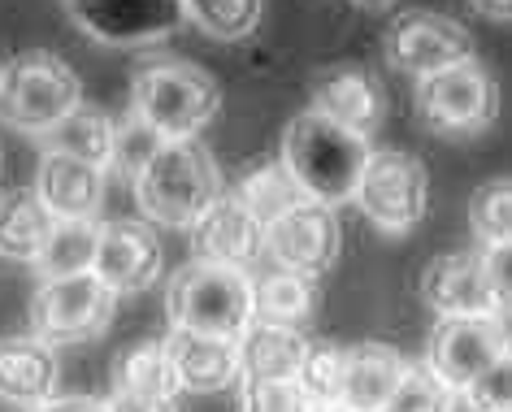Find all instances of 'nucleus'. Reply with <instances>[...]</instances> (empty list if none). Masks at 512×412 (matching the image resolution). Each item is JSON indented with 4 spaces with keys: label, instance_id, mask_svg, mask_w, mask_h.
<instances>
[{
    "label": "nucleus",
    "instance_id": "nucleus-1",
    "mask_svg": "<svg viewBox=\"0 0 512 412\" xmlns=\"http://www.w3.org/2000/svg\"><path fill=\"white\" fill-rule=\"evenodd\" d=\"M131 191L139 217L170 230H191L226 196L213 152L200 139H165L161 152L148 161V170L131 183Z\"/></svg>",
    "mask_w": 512,
    "mask_h": 412
},
{
    "label": "nucleus",
    "instance_id": "nucleus-2",
    "mask_svg": "<svg viewBox=\"0 0 512 412\" xmlns=\"http://www.w3.org/2000/svg\"><path fill=\"white\" fill-rule=\"evenodd\" d=\"M369 161V139L330 122L326 113L304 109L283 131V165L304 191V200L317 204H348L361 183V170Z\"/></svg>",
    "mask_w": 512,
    "mask_h": 412
},
{
    "label": "nucleus",
    "instance_id": "nucleus-3",
    "mask_svg": "<svg viewBox=\"0 0 512 412\" xmlns=\"http://www.w3.org/2000/svg\"><path fill=\"white\" fill-rule=\"evenodd\" d=\"M222 87L196 61H148L131 79V113L165 139H196L217 118Z\"/></svg>",
    "mask_w": 512,
    "mask_h": 412
},
{
    "label": "nucleus",
    "instance_id": "nucleus-4",
    "mask_svg": "<svg viewBox=\"0 0 512 412\" xmlns=\"http://www.w3.org/2000/svg\"><path fill=\"white\" fill-rule=\"evenodd\" d=\"M83 105V83L48 48H31L0 66V122L22 135H48Z\"/></svg>",
    "mask_w": 512,
    "mask_h": 412
},
{
    "label": "nucleus",
    "instance_id": "nucleus-5",
    "mask_svg": "<svg viewBox=\"0 0 512 412\" xmlns=\"http://www.w3.org/2000/svg\"><path fill=\"white\" fill-rule=\"evenodd\" d=\"M165 313L178 330H200L217 339H239L252 326V278H243L235 265L217 261H191L178 269L165 287Z\"/></svg>",
    "mask_w": 512,
    "mask_h": 412
},
{
    "label": "nucleus",
    "instance_id": "nucleus-6",
    "mask_svg": "<svg viewBox=\"0 0 512 412\" xmlns=\"http://www.w3.org/2000/svg\"><path fill=\"white\" fill-rule=\"evenodd\" d=\"M413 113L439 139H478L499 118V83L486 61L465 57L447 70L421 74L413 92Z\"/></svg>",
    "mask_w": 512,
    "mask_h": 412
},
{
    "label": "nucleus",
    "instance_id": "nucleus-7",
    "mask_svg": "<svg viewBox=\"0 0 512 412\" xmlns=\"http://www.w3.org/2000/svg\"><path fill=\"white\" fill-rule=\"evenodd\" d=\"M352 204L382 235H408V230H417L430 204L426 161L400 148H369V161L361 170Z\"/></svg>",
    "mask_w": 512,
    "mask_h": 412
},
{
    "label": "nucleus",
    "instance_id": "nucleus-8",
    "mask_svg": "<svg viewBox=\"0 0 512 412\" xmlns=\"http://www.w3.org/2000/svg\"><path fill=\"white\" fill-rule=\"evenodd\" d=\"M113 313H118V291H109L92 269L70 278H48L31 300V334H40L53 347L87 343L113 326Z\"/></svg>",
    "mask_w": 512,
    "mask_h": 412
},
{
    "label": "nucleus",
    "instance_id": "nucleus-9",
    "mask_svg": "<svg viewBox=\"0 0 512 412\" xmlns=\"http://www.w3.org/2000/svg\"><path fill=\"white\" fill-rule=\"evenodd\" d=\"M465 57H478L473 53V35L456 18L434 14V9H408V14H400L382 31V61H387V70L413 74V79L447 70Z\"/></svg>",
    "mask_w": 512,
    "mask_h": 412
},
{
    "label": "nucleus",
    "instance_id": "nucleus-10",
    "mask_svg": "<svg viewBox=\"0 0 512 412\" xmlns=\"http://www.w3.org/2000/svg\"><path fill=\"white\" fill-rule=\"evenodd\" d=\"M66 9L83 35L113 48L157 44L187 22L183 0H66Z\"/></svg>",
    "mask_w": 512,
    "mask_h": 412
},
{
    "label": "nucleus",
    "instance_id": "nucleus-11",
    "mask_svg": "<svg viewBox=\"0 0 512 412\" xmlns=\"http://www.w3.org/2000/svg\"><path fill=\"white\" fill-rule=\"evenodd\" d=\"M165 252L157 239V226L144 217H113L100 222L96 235V256H92V274L118 295H135L152 287L161 278Z\"/></svg>",
    "mask_w": 512,
    "mask_h": 412
},
{
    "label": "nucleus",
    "instance_id": "nucleus-12",
    "mask_svg": "<svg viewBox=\"0 0 512 412\" xmlns=\"http://www.w3.org/2000/svg\"><path fill=\"white\" fill-rule=\"evenodd\" d=\"M504 347H508L504 317H443L430 334L426 369L447 391H465Z\"/></svg>",
    "mask_w": 512,
    "mask_h": 412
},
{
    "label": "nucleus",
    "instance_id": "nucleus-13",
    "mask_svg": "<svg viewBox=\"0 0 512 412\" xmlns=\"http://www.w3.org/2000/svg\"><path fill=\"white\" fill-rule=\"evenodd\" d=\"M309 109L369 139L387 122V87L361 61H335L309 79Z\"/></svg>",
    "mask_w": 512,
    "mask_h": 412
},
{
    "label": "nucleus",
    "instance_id": "nucleus-14",
    "mask_svg": "<svg viewBox=\"0 0 512 412\" xmlns=\"http://www.w3.org/2000/svg\"><path fill=\"white\" fill-rule=\"evenodd\" d=\"M343 248V230L330 204L300 200L296 209H287L278 222L265 226V252L274 256V265L300 269V274H326L339 261Z\"/></svg>",
    "mask_w": 512,
    "mask_h": 412
},
{
    "label": "nucleus",
    "instance_id": "nucleus-15",
    "mask_svg": "<svg viewBox=\"0 0 512 412\" xmlns=\"http://www.w3.org/2000/svg\"><path fill=\"white\" fill-rule=\"evenodd\" d=\"M109 174L105 165L66 157V152H44L40 174H35V196L44 200V209L66 222V217H96L105 204Z\"/></svg>",
    "mask_w": 512,
    "mask_h": 412
},
{
    "label": "nucleus",
    "instance_id": "nucleus-16",
    "mask_svg": "<svg viewBox=\"0 0 512 412\" xmlns=\"http://www.w3.org/2000/svg\"><path fill=\"white\" fill-rule=\"evenodd\" d=\"M421 300L439 317H499L482 278V252H447L421 274Z\"/></svg>",
    "mask_w": 512,
    "mask_h": 412
},
{
    "label": "nucleus",
    "instance_id": "nucleus-17",
    "mask_svg": "<svg viewBox=\"0 0 512 412\" xmlns=\"http://www.w3.org/2000/svg\"><path fill=\"white\" fill-rule=\"evenodd\" d=\"M265 252V226L248 209H239L230 196H222L209 213L191 226V256L217 265H252Z\"/></svg>",
    "mask_w": 512,
    "mask_h": 412
},
{
    "label": "nucleus",
    "instance_id": "nucleus-18",
    "mask_svg": "<svg viewBox=\"0 0 512 412\" xmlns=\"http://www.w3.org/2000/svg\"><path fill=\"white\" fill-rule=\"evenodd\" d=\"M408 360L387 343H356L343 347V369H339V395L335 404L343 412H378L382 399L395 391L404 378Z\"/></svg>",
    "mask_w": 512,
    "mask_h": 412
},
{
    "label": "nucleus",
    "instance_id": "nucleus-19",
    "mask_svg": "<svg viewBox=\"0 0 512 412\" xmlns=\"http://www.w3.org/2000/svg\"><path fill=\"white\" fill-rule=\"evenodd\" d=\"M165 352L174 360L183 391H226L230 382H239V339H217V334L170 326Z\"/></svg>",
    "mask_w": 512,
    "mask_h": 412
},
{
    "label": "nucleus",
    "instance_id": "nucleus-20",
    "mask_svg": "<svg viewBox=\"0 0 512 412\" xmlns=\"http://www.w3.org/2000/svg\"><path fill=\"white\" fill-rule=\"evenodd\" d=\"M57 391V352L40 334L0 339V399L18 408H35Z\"/></svg>",
    "mask_w": 512,
    "mask_h": 412
},
{
    "label": "nucleus",
    "instance_id": "nucleus-21",
    "mask_svg": "<svg viewBox=\"0 0 512 412\" xmlns=\"http://www.w3.org/2000/svg\"><path fill=\"white\" fill-rule=\"evenodd\" d=\"M309 352V339L296 326L256 321L239 334V378H296Z\"/></svg>",
    "mask_w": 512,
    "mask_h": 412
},
{
    "label": "nucleus",
    "instance_id": "nucleus-22",
    "mask_svg": "<svg viewBox=\"0 0 512 412\" xmlns=\"http://www.w3.org/2000/svg\"><path fill=\"white\" fill-rule=\"evenodd\" d=\"M109 391H139V395H183V382L174 373V360L165 352V339H139L126 343L113 356L109 369Z\"/></svg>",
    "mask_w": 512,
    "mask_h": 412
},
{
    "label": "nucleus",
    "instance_id": "nucleus-23",
    "mask_svg": "<svg viewBox=\"0 0 512 412\" xmlns=\"http://www.w3.org/2000/svg\"><path fill=\"white\" fill-rule=\"evenodd\" d=\"M230 200H235L239 209H248L261 226H270L287 209H296V204L304 200V191L296 187V178H291L283 157H270V161L248 165V170L239 174V183H235V191H230Z\"/></svg>",
    "mask_w": 512,
    "mask_h": 412
},
{
    "label": "nucleus",
    "instance_id": "nucleus-24",
    "mask_svg": "<svg viewBox=\"0 0 512 412\" xmlns=\"http://www.w3.org/2000/svg\"><path fill=\"white\" fill-rule=\"evenodd\" d=\"M57 217L44 209V200L35 196V187H18L0 196V256L9 261H35L53 230Z\"/></svg>",
    "mask_w": 512,
    "mask_h": 412
},
{
    "label": "nucleus",
    "instance_id": "nucleus-25",
    "mask_svg": "<svg viewBox=\"0 0 512 412\" xmlns=\"http://www.w3.org/2000/svg\"><path fill=\"white\" fill-rule=\"evenodd\" d=\"M313 304H317L313 278L300 274V269L274 265L265 278L252 282V313H256V321H274V326H300V321L313 313Z\"/></svg>",
    "mask_w": 512,
    "mask_h": 412
},
{
    "label": "nucleus",
    "instance_id": "nucleus-26",
    "mask_svg": "<svg viewBox=\"0 0 512 412\" xmlns=\"http://www.w3.org/2000/svg\"><path fill=\"white\" fill-rule=\"evenodd\" d=\"M96 235H100L96 217H66V222H53L40 256L31 261L35 274H40L44 282L87 274V269H92V256H96Z\"/></svg>",
    "mask_w": 512,
    "mask_h": 412
},
{
    "label": "nucleus",
    "instance_id": "nucleus-27",
    "mask_svg": "<svg viewBox=\"0 0 512 412\" xmlns=\"http://www.w3.org/2000/svg\"><path fill=\"white\" fill-rule=\"evenodd\" d=\"M113 126H118V122H113L105 109L79 105L66 122H57L48 135H40V148L44 152H66V157H79V161H92V165H105V170H109Z\"/></svg>",
    "mask_w": 512,
    "mask_h": 412
},
{
    "label": "nucleus",
    "instance_id": "nucleus-28",
    "mask_svg": "<svg viewBox=\"0 0 512 412\" xmlns=\"http://www.w3.org/2000/svg\"><path fill=\"white\" fill-rule=\"evenodd\" d=\"M183 14L217 44H235L261 27L265 0H183Z\"/></svg>",
    "mask_w": 512,
    "mask_h": 412
},
{
    "label": "nucleus",
    "instance_id": "nucleus-29",
    "mask_svg": "<svg viewBox=\"0 0 512 412\" xmlns=\"http://www.w3.org/2000/svg\"><path fill=\"white\" fill-rule=\"evenodd\" d=\"M469 230L478 243L512 239V178H491L469 196Z\"/></svg>",
    "mask_w": 512,
    "mask_h": 412
},
{
    "label": "nucleus",
    "instance_id": "nucleus-30",
    "mask_svg": "<svg viewBox=\"0 0 512 412\" xmlns=\"http://www.w3.org/2000/svg\"><path fill=\"white\" fill-rule=\"evenodd\" d=\"M452 404H456V391H447L426 365H408L378 412H452Z\"/></svg>",
    "mask_w": 512,
    "mask_h": 412
},
{
    "label": "nucleus",
    "instance_id": "nucleus-31",
    "mask_svg": "<svg viewBox=\"0 0 512 412\" xmlns=\"http://www.w3.org/2000/svg\"><path fill=\"white\" fill-rule=\"evenodd\" d=\"M161 144H165L161 131H152L144 118L126 113V118L113 126V157H109V170H118V174H126V178L135 183V178L148 170V161L161 152Z\"/></svg>",
    "mask_w": 512,
    "mask_h": 412
},
{
    "label": "nucleus",
    "instance_id": "nucleus-32",
    "mask_svg": "<svg viewBox=\"0 0 512 412\" xmlns=\"http://www.w3.org/2000/svg\"><path fill=\"white\" fill-rule=\"evenodd\" d=\"M339 369H343V347L339 343H309L296 382H300L304 395L317 399V404H335V395H339Z\"/></svg>",
    "mask_w": 512,
    "mask_h": 412
},
{
    "label": "nucleus",
    "instance_id": "nucleus-33",
    "mask_svg": "<svg viewBox=\"0 0 512 412\" xmlns=\"http://www.w3.org/2000/svg\"><path fill=\"white\" fill-rule=\"evenodd\" d=\"M309 395L296 378H243L239 412H304Z\"/></svg>",
    "mask_w": 512,
    "mask_h": 412
},
{
    "label": "nucleus",
    "instance_id": "nucleus-34",
    "mask_svg": "<svg viewBox=\"0 0 512 412\" xmlns=\"http://www.w3.org/2000/svg\"><path fill=\"white\" fill-rule=\"evenodd\" d=\"M465 395L478 412H512V343L465 386Z\"/></svg>",
    "mask_w": 512,
    "mask_h": 412
},
{
    "label": "nucleus",
    "instance_id": "nucleus-35",
    "mask_svg": "<svg viewBox=\"0 0 512 412\" xmlns=\"http://www.w3.org/2000/svg\"><path fill=\"white\" fill-rule=\"evenodd\" d=\"M482 278L499 317H512V239L482 243Z\"/></svg>",
    "mask_w": 512,
    "mask_h": 412
},
{
    "label": "nucleus",
    "instance_id": "nucleus-36",
    "mask_svg": "<svg viewBox=\"0 0 512 412\" xmlns=\"http://www.w3.org/2000/svg\"><path fill=\"white\" fill-rule=\"evenodd\" d=\"M109 412H178L170 395H139V391H109Z\"/></svg>",
    "mask_w": 512,
    "mask_h": 412
},
{
    "label": "nucleus",
    "instance_id": "nucleus-37",
    "mask_svg": "<svg viewBox=\"0 0 512 412\" xmlns=\"http://www.w3.org/2000/svg\"><path fill=\"white\" fill-rule=\"evenodd\" d=\"M31 412H109L105 399H92V395H53L44 404H35Z\"/></svg>",
    "mask_w": 512,
    "mask_h": 412
},
{
    "label": "nucleus",
    "instance_id": "nucleus-38",
    "mask_svg": "<svg viewBox=\"0 0 512 412\" xmlns=\"http://www.w3.org/2000/svg\"><path fill=\"white\" fill-rule=\"evenodd\" d=\"M469 5L491 22H512V0H469Z\"/></svg>",
    "mask_w": 512,
    "mask_h": 412
},
{
    "label": "nucleus",
    "instance_id": "nucleus-39",
    "mask_svg": "<svg viewBox=\"0 0 512 412\" xmlns=\"http://www.w3.org/2000/svg\"><path fill=\"white\" fill-rule=\"evenodd\" d=\"M304 412H343L339 404H317V399H309V404H304Z\"/></svg>",
    "mask_w": 512,
    "mask_h": 412
},
{
    "label": "nucleus",
    "instance_id": "nucleus-40",
    "mask_svg": "<svg viewBox=\"0 0 512 412\" xmlns=\"http://www.w3.org/2000/svg\"><path fill=\"white\" fill-rule=\"evenodd\" d=\"M352 5H361V9H391L395 0H352Z\"/></svg>",
    "mask_w": 512,
    "mask_h": 412
},
{
    "label": "nucleus",
    "instance_id": "nucleus-41",
    "mask_svg": "<svg viewBox=\"0 0 512 412\" xmlns=\"http://www.w3.org/2000/svg\"><path fill=\"white\" fill-rule=\"evenodd\" d=\"M0 174H5V152H0Z\"/></svg>",
    "mask_w": 512,
    "mask_h": 412
}]
</instances>
